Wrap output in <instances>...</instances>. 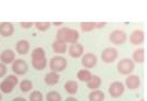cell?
I'll return each instance as SVG.
<instances>
[{
	"instance_id": "1",
	"label": "cell",
	"mask_w": 147,
	"mask_h": 101,
	"mask_svg": "<svg viewBox=\"0 0 147 101\" xmlns=\"http://www.w3.org/2000/svg\"><path fill=\"white\" fill-rule=\"evenodd\" d=\"M80 34L76 30L71 29V28H61L57 32V41H60L62 43H70L72 44L78 43Z\"/></svg>"
},
{
	"instance_id": "2",
	"label": "cell",
	"mask_w": 147,
	"mask_h": 101,
	"mask_svg": "<svg viewBox=\"0 0 147 101\" xmlns=\"http://www.w3.org/2000/svg\"><path fill=\"white\" fill-rule=\"evenodd\" d=\"M18 82H19V80L16 75H9L0 84V91H2L3 94H11L16 86L18 85Z\"/></svg>"
},
{
	"instance_id": "3",
	"label": "cell",
	"mask_w": 147,
	"mask_h": 101,
	"mask_svg": "<svg viewBox=\"0 0 147 101\" xmlns=\"http://www.w3.org/2000/svg\"><path fill=\"white\" fill-rule=\"evenodd\" d=\"M135 69V63L131 58H123L118 62L117 70L122 75H132V72Z\"/></svg>"
},
{
	"instance_id": "4",
	"label": "cell",
	"mask_w": 147,
	"mask_h": 101,
	"mask_svg": "<svg viewBox=\"0 0 147 101\" xmlns=\"http://www.w3.org/2000/svg\"><path fill=\"white\" fill-rule=\"evenodd\" d=\"M49 66L51 68V72H63L66 68V66H67V60L64 57H62V56H55V57H52L50 59Z\"/></svg>"
},
{
	"instance_id": "5",
	"label": "cell",
	"mask_w": 147,
	"mask_h": 101,
	"mask_svg": "<svg viewBox=\"0 0 147 101\" xmlns=\"http://www.w3.org/2000/svg\"><path fill=\"white\" fill-rule=\"evenodd\" d=\"M127 40V35L123 30H114L111 32L110 34V41L115 45H122L124 44Z\"/></svg>"
},
{
	"instance_id": "6",
	"label": "cell",
	"mask_w": 147,
	"mask_h": 101,
	"mask_svg": "<svg viewBox=\"0 0 147 101\" xmlns=\"http://www.w3.org/2000/svg\"><path fill=\"white\" fill-rule=\"evenodd\" d=\"M117 57H118V52L114 47H107V49H105L102 52V55H101L102 60H103L104 63H106V64H111V63L115 62Z\"/></svg>"
},
{
	"instance_id": "7",
	"label": "cell",
	"mask_w": 147,
	"mask_h": 101,
	"mask_svg": "<svg viewBox=\"0 0 147 101\" xmlns=\"http://www.w3.org/2000/svg\"><path fill=\"white\" fill-rule=\"evenodd\" d=\"M125 91V86L121 81H114L109 87V92L113 98H119Z\"/></svg>"
},
{
	"instance_id": "8",
	"label": "cell",
	"mask_w": 147,
	"mask_h": 101,
	"mask_svg": "<svg viewBox=\"0 0 147 101\" xmlns=\"http://www.w3.org/2000/svg\"><path fill=\"white\" fill-rule=\"evenodd\" d=\"M28 69H29V66L27 64V62L23 59H16L12 63V72H15L16 75L22 76L28 72Z\"/></svg>"
},
{
	"instance_id": "9",
	"label": "cell",
	"mask_w": 147,
	"mask_h": 101,
	"mask_svg": "<svg viewBox=\"0 0 147 101\" xmlns=\"http://www.w3.org/2000/svg\"><path fill=\"white\" fill-rule=\"evenodd\" d=\"M81 63L82 66L85 67V69H91V68L95 67V65L97 64V57L93 53H86L85 55L82 56Z\"/></svg>"
},
{
	"instance_id": "10",
	"label": "cell",
	"mask_w": 147,
	"mask_h": 101,
	"mask_svg": "<svg viewBox=\"0 0 147 101\" xmlns=\"http://www.w3.org/2000/svg\"><path fill=\"white\" fill-rule=\"evenodd\" d=\"M145 41V34L142 30L137 29V30H134L131 35H129V42L133 44V45H140V44L144 43Z\"/></svg>"
},
{
	"instance_id": "11",
	"label": "cell",
	"mask_w": 147,
	"mask_h": 101,
	"mask_svg": "<svg viewBox=\"0 0 147 101\" xmlns=\"http://www.w3.org/2000/svg\"><path fill=\"white\" fill-rule=\"evenodd\" d=\"M0 60L2 64H12L16 60V53L12 50H5L0 54Z\"/></svg>"
},
{
	"instance_id": "12",
	"label": "cell",
	"mask_w": 147,
	"mask_h": 101,
	"mask_svg": "<svg viewBox=\"0 0 147 101\" xmlns=\"http://www.w3.org/2000/svg\"><path fill=\"white\" fill-rule=\"evenodd\" d=\"M125 85L131 90H136L140 86V79L137 75H129L125 80Z\"/></svg>"
},
{
	"instance_id": "13",
	"label": "cell",
	"mask_w": 147,
	"mask_h": 101,
	"mask_svg": "<svg viewBox=\"0 0 147 101\" xmlns=\"http://www.w3.org/2000/svg\"><path fill=\"white\" fill-rule=\"evenodd\" d=\"M15 33V27L10 22H2L0 23V35L1 36H11Z\"/></svg>"
},
{
	"instance_id": "14",
	"label": "cell",
	"mask_w": 147,
	"mask_h": 101,
	"mask_svg": "<svg viewBox=\"0 0 147 101\" xmlns=\"http://www.w3.org/2000/svg\"><path fill=\"white\" fill-rule=\"evenodd\" d=\"M83 53H84V47L83 45L79 43L72 44L70 47H69V54L72 58H79L83 56Z\"/></svg>"
},
{
	"instance_id": "15",
	"label": "cell",
	"mask_w": 147,
	"mask_h": 101,
	"mask_svg": "<svg viewBox=\"0 0 147 101\" xmlns=\"http://www.w3.org/2000/svg\"><path fill=\"white\" fill-rule=\"evenodd\" d=\"M30 50V44L26 40H20L16 44V50L20 55H26Z\"/></svg>"
},
{
	"instance_id": "16",
	"label": "cell",
	"mask_w": 147,
	"mask_h": 101,
	"mask_svg": "<svg viewBox=\"0 0 147 101\" xmlns=\"http://www.w3.org/2000/svg\"><path fill=\"white\" fill-rule=\"evenodd\" d=\"M59 80H60V75L55 72H48L45 75V77H44V81H45V84L48 86H54V85H57L59 82Z\"/></svg>"
},
{
	"instance_id": "17",
	"label": "cell",
	"mask_w": 147,
	"mask_h": 101,
	"mask_svg": "<svg viewBox=\"0 0 147 101\" xmlns=\"http://www.w3.org/2000/svg\"><path fill=\"white\" fill-rule=\"evenodd\" d=\"M102 85V79L98 76H92V78L86 82V86L91 90H97Z\"/></svg>"
},
{
	"instance_id": "18",
	"label": "cell",
	"mask_w": 147,
	"mask_h": 101,
	"mask_svg": "<svg viewBox=\"0 0 147 101\" xmlns=\"http://www.w3.org/2000/svg\"><path fill=\"white\" fill-rule=\"evenodd\" d=\"M145 60V50L144 49H137L134 50L133 53V62L137 63V64H142Z\"/></svg>"
},
{
	"instance_id": "19",
	"label": "cell",
	"mask_w": 147,
	"mask_h": 101,
	"mask_svg": "<svg viewBox=\"0 0 147 101\" xmlns=\"http://www.w3.org/2000/svg\"><path fill=\"white\" fill-rule=\"evenodd\" d=\"M64 89H65V91L67 94H75L78 92V89H79V84L75 80H69L64 85Z\"/></svg>"
},
{
	"instance_id": "20",
	"label": "cell",
	"mask_w": 147,
	"mask_h": 101,
	"mask_svg": "<svg viewBox=\"0 0 147 101\" xmlns=\"http://www.w3.org/2000/svg\"><path fill=\"white\" fill-rule=\"evenodd\" d=\"M52 49L54 50V53H57V54H64L67 50V45L65 43H62V42L55 40L52 43Z\"/></svg>"
},
{
	"instance_id": "21",
	"label": "cell",
	"mask_w": 147,
	"mask_h": 101,
	"mask_svg": "<svg viewBox=\"0 0 147 101\" xmlns=\"http://www.w3.org/2000/svg\"><path fill=\"white\" fill-rule=\"evenodd\" d=\"M31 63H32L33 68H36L38 70H42L47 67L48 60H47V57H42L38 58V59H31Z\"/></svg>"
},
{
	"instance_id": "22",
	"label": "cell",
	"mask_w": 147,
	"mask_h": 101,
	"mask_svg": "<svg viewBox=\"0 0 147 101\" xmlns=\"http://www.w3.org/2000/svg\"><path fill=\"white\" fill-rule=\"evenodd\" d=\"M105 98V94L102 90H93L88 94V100L90 101H103Z\"/></svg>"
},
{
	"instance_id": "23",
	"label": "cell",
	"mask_w": 147,
	"mask_h": 101,
	"mask_svg": "<svg viewBox=\"0 0 147 101\" xmlns=\"http://www.w3.org/2000/svg\"><path fill=\"white\" fill-rule=\"evenodd\" d=\"M92 74L90 72L88 69H81V70H79L78 74H76V77H78V79L81 80V81H84V82H88V80L92 78Z\"/></svg>"
},
{
	"instance_id": "24",
	"label": "cell",
	"mask_w": 147,
	"mask_h": 101,
	"mask_svg": "<svg viewBox=\"0 0 147 101\" xmlns=\"http://www.w3.org/2000/svg\"><path fill=\"white\" fill-rule=\"evenodd\" d=\"M32 88H33V85H32L31 80L24 79L20 82V90L22 92H29V91L32 90Z\"/></svg>"
},
{
	"instance_id": "25",
	"label": "cell",
	"mask_w": 147,
	"mask_h": 101,
	"mask_svg": "<svg viewBox=\"0 0 147 101\" xmlns=\"http://www.w3.org/2000/svg\"><path fill=\"white\" fill-rule=\"evenodd\" d=\"M45 57V52L42 47H37L31 53V59H38V58Z\"/></svg>"
},
{
	"instance_id": "26",
	"label": "cell",
	"mask_w": 147,
	"mask_h": 101,
	"mask_svg": "<svg viewBox=\"0 0 147 101\" xmlns=\"http://www.w3.org/2000/svg\"><path fill=\"white\" fill-rule=\"evenodd\" d=\"M45 100L47 101H61L62 97L58 91H50L45 96Z\"/></svg>"
},
{
	"instance_id": "27",
	"label": "cell",
	"mask_w": 147,
	"mask_h": 101,
	"mask_svg": "<svg viewBox=\"0 0 147 101\" xmlns=\"http://www.w3.org/2000/svg\"><path fill=\"white\" fill-rule=\"evenodd\" d=\"M95 29V22H82L81 30L84 32H91Z\"/></svg>"
},
{
	"instance_id": "28",
	"label": "cell",
	"mask_w": 147,
	"mask_h": 101,
	"mask_svg": "<svg viewBox=\"0 0 147 101\" xmlns=\"http://www.w3.org/2000/svg\"><path fill=\"white\" fill-rule=\"evenodd\" d=\"M30 101H43V94H41V91L39 90H34L30 94L29 97Z\"/></svg>"
},
{
	"instance_id": "29",
	"label": "cell",
	"mask_w": 147,
	"mask_h": 101,
	"mask_svg": "<svg viewBox=\"0 0 147 101\" xmlns=\"http://www.w3.org/2000/svg\"><path fill=\"white\" fill-rule=\"evenodd\" d=\"M34 25H36V28H37L39 31L45 32V31H48V30L50 29L51 23H50V22H36Z\"/></svg>"
},
{
	"instance_id": "30",
	"label": "cell",
	"mask_w": 147,
	"mask_h": 101,
	"mask_svg": "<svg viewBox=\"0 0 147 101\" xmlns=\"http://www.w3.org/2000/svg\"><path fill=\"white\" fill-rule=\"evenodd\" d=\"M7 74V66L2 63H0V78L3 77Z\"/></svg>"
},
{
	"instance_id": "31",
	"label": "cell",
	"mask_w": 147,
	"mask_h": 101,
	"mask_svg": "<svg viewBox=\"0 0 147 101\" xmlns=\"http://www.w3.org/2000/svg\"><path fill=\"white\" fill-rule=\"evenodd\" d=\"M20 25L23 29H30V28H32L34 25V23H32V22H21Z\"/></svg>"
},
{
	"instance_id": "32",
	"label": "cell",
	"mask_w": 147,
	"mask_h": 101,
	"mask_svg": "<svg viewBox=\"0 0 147 101\" xmlns=\"http://www.w3.org/2000/svg\"><path fill=\"white\" fill-rule=\"evenodd\" d=\"M106 25L105 22H95V29H102Z\"/></svg>"
},
{
	"instance_id": "33",
	"label": "cell",
	"mask_w": 147,
	"mask_h": 101,
	"mask_svg": "<svg viewBox=\"0 0 147 101\" xmlns=\"http://www.w3.org/2000/svg\"><path fill=\"white\" fill-rule=\"evenodd\" d=\"M12 101H27L24 98H22V97H17V98H15Z\"/></svg>"
},
{
	"instance_id": "34",
	"label": "cell",
	"mask_w": 147,
	"mask_h": 101,
	"mask_svg": "<svg viewBox=\"0 0 147 101\" xmlns=\"http://www.w3.org/2000/svg\"><path fill=\"white\" fill-rule=\"evenodd\" d=\"M65 101H79L76 98H74V97H69V98H66Z\"/></svg>"
},
{
	"instance_id": "35",
	"label": "cell",
	"mask_w": 147,
	"mask_h": 101,
	"mask_svg": "<svg viewBox=\"0 0 147 101\" xmlns=\"http://www.w3.org/2000/svg\"><path fill=\"white\" fill-rule=\"evenodd\" d=\"M52 25H54V27H61L62 25V22H53Z\"/></svg>"
},
{
	"instance_id": "36",
	"label": "cell",
	"mask_w": 147,
	"mask_h": 101,
	"mask_svg": "<svg viewBox=\"0 0 147 101\" xmlns=\"http://www.w3.org/2000/svg\"><path fill=\"white\" fill-rule=\"evenodd\" d=\"M1 98H2V97H1V94H0V101H1Z\"/></svg>"
},
{
	"instance_id": "37",
	"label": "cell",
	"mask_w": 147,
	"mask_h": 101,
	"mask_svg": "<svg viewBox=\"0 0 147 101\" xmlns=\"http://www.w3.org/2000/svg\"><path fill=\"white\" fill-rule=\"evenodd\" d=\"M140 101H145V100H144V99H140Z\"/></svg>"
}]
</instances>
